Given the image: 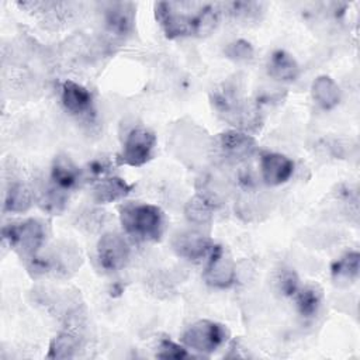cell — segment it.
I'll return each mask as SVG.
<instances>
[{"mask_svg":"<svg viewBox=\"0 0 360 360\" xmlns=\"http://www.w3.org/2000/svg\"><path fill=\"white\" fill-rule=\"evenodd\" d=\"M66 200H68L66 191L58 188L55 184L51 183L39 193L38 202L42 207V210L51 214H58L65 208Z\"/></svg>","mask_w":360,"mask_h":360,"instance_id":"7402d4cb","label":"cell"},{"mask_svg":"<svg viewBox=\"0 0 360 360\" xmlns=\"http://www.w3.org/2000/svg\"><path fill=\"white\" fill-rule=\"evenodd\" d=\"M132 184L117 176L101 177L93 187V198L98 204H110L125 198L132 191Z\"/></svg>","mask_w":360,"mask_h":360,"instance_id":"5bb4252c","label":"cell"},{"mask_svg":"<svg viewBox=\"0 0 360 360\" xmlns=\"http://www.w3.org/2000/svg\"><path fill=\"white\" fill-rule=\"evenodd\" d=\"M225 8L235 17L249 18L250 15L260 11V4L250 3V1H232V3H226Z\"/></svg>","mask_w":360,"mask_h":360,"instance_id":"484cf974","label":"cell"},{"mask_svg":"<svg viewBox=\"0 0 360 360\" xmlns=\"http://www.w3.org/2000/svg\"><path fill=\"white\" fill-rule=\"evenodd\" d=\"M215 211V202L212 198L204 194H195L184 207V215L190 224L205 225L212 219Z\"/></svg>","mask_w":360,"mask_h":360,"instance_id":"e0dca14e","label":"cell"},{"mask_svg":"<svg viewBox=\"0 0 360 360\" xmlns=\"http://www.w3.org/2000/svg\"><path fill=\"white\" fill-rule=\"evenodd\" d=\"M215 243L211 238L194 231L177 233L172 242L173 250L177 253V256L190 262H200L207 259Z\"/></svg>","mask_w":360,"mask_h":360,"instance_id":"9c48e42d","label":"cell"},{"mask_svg":"<svg viewBox=\"0 0 360 360\" xmlns=\"http://www.w3.org/2000/svg\"><path fill=\"white\" fill-rule=\"evenodd\" d=\"M120 222L127 235L136 240H159L165 231V214L153 204L129 202L120 208Z\"/></svg>","mask_w":360,"mask_h":360,"instance_id":"7a4b0ae2","label":"cell"},{"mask_svg":"<svg viewBox=\"0 0 360 360\" xmlns=\"http://www.w3.org/2000/svg\"><path fill=\"white\" fill-rule=\"evenodd\" d=\"M107 30L115 37L128 35L135 22V6L132 3H110L104 8Z\"/></svg>","mask_w":360,"mask_h":360,"instance_id":"7c38bea8","label":"cell"},{"mask_svg":"<svg viewBox=\"0 0 360 360\" xmlns=\"http://www.w3.org/2000/svg\"><path fill=\"white\" fill-rule=\"evenodd\" d=\"M160 359H186L190 354L187 353V349L181 345H177L176 342L170 339H163L159 345V352L156 353Z\"/></svg>","mask_w":360,"mask_h":360,"instance_id":"d4e9b609","label":"cell"},{"mask_svg":"<svg viewBox=\"0 0 360 360\" xmlns=\"http://www.w3.org/2000/svg\"><path fill=\"white\" fill-rule=\"evenodd\" d=\"M129 245L122 235L107 232L98 239L97 259L104 270L118 271L124 269L129 260Z\"/></svg>","mask_w":360,"mask_h":360,"instance_id":"ba28073f","label":"cell"},{"mask_svg":"<svg viewBox=\"0 0 360 360\" xmlns=\"http://www.w3.org/2000/svg\"><path fill=\"white\" fill-rule=\"evenodd\" d=\"M155 146L156 135L145 127H136L128 132L118 162L132 167L143 166L152 159Z\"/></svg>","mask_w":360,"mask_h":360,"instance_id":"5b68a950","label":"cell"},{"mask_svg":"<svg viewBox=\"0 0 360 360\" xmlns=\"http://www.w3.org/2000/svg\"><path fill=\"white\" fill-rule=\"evenodd\" d=\"M32 204V195L22 183H11L4 197V212H25Z\"/></svg>","mask_w":360,"mask_h":360,"instance_id":"ac0fdd59","label":"cell"},{"mask_svg":"<svg viewBox=\"0 0 360 360\" xmlns=\"http://www.w3.org/2000/svg\"><path fill=\"white\" fill-rule=\"evenodd\" d=\"M295 301L300 315L305 319H311L319 311L322 302V292L314 285H307L298 290V292L295 294Z\"/></svg>","mask_w":360,"mask_h":360,"instance_id":"d6986e66","label":"cell"},{"mask_svg":"<svg viewBox=\"0 0 360 360\" xmlns=\"http://www.w3.org/2000/svg\"><path fill=\"white\" fill-rule=\"evenodd\" d=\"M219 11L215 4L172 1L155 4L156 21L170 39L210 34L219 21Z\"/></svg>","mask_w":360,"mask_h":360,"instance_id":"6da1fadb","label":"cell"},{"mask_svg":"<svg viewBox=\"0 0 360 360\" xmlns=\"http://www.w3.org/2000/svg\"><path fill=\"white\" fill-rule=\"evenodd\" d=\"M3 239L20 256L34 259L45 242V228L41 221L28 218L3 226Z\"/></svg>","mask_w":360,"mask_h":360,"instance_id":"3957f363","label":"cell"},{"mask_svg":"<svg viewBox=\"0 0 360 360\" xmlns=\"http://www.w3.org/2000/svg\"><path fill=\"white\" fill-rule=\"evenodd\" d=\"M360 270V255L359 252H347L330 267L332 277L338 281H352L357 278Z\"/></svg>","mask_w":360,"mask_h":360,"instance_id":"ffe728a7","label":"cell"},{"mask_svg":"<svg viewBox=\"0 0 360 360\" xmlns=\"http://www.w3.org/2000/svg\"><path fill=\"white\" fill-rule=\"evenodd\" d=\"M202 277L208 285L215 288H228L235 283V262L222 246L214 245L211 253L207 257Z\"/></svg>","mask_w":360,"mask_h":360,"instance_id":"52a82bcc","label":"cell"},{"mask_svg":"<svg viewBox=\"0 0 360 360\" xmlns=\"http://www.w3.org/2000/svg\"><path fill=\"white\" fill-rule=\"evenodd\" d=\"M311 94L314 101L323 110H332L335 108L342 98V91L338 83L326 76H318L311 86Z\"/></svg>","mask_w":360,"mask_h":360,"instance_id":"2e32d148","label":"cell"},{"mask_svg":"<svg viewBox=\"0 0 360 360\" xmlns=\"http://www.w3.org/2000/svg\"><path fill=\"white\" fill-rule=\"evenodd\" d=\"M253 136L240 131H225L215 136L214 152L225 162H243L256 152Z\"/></svg>","mask_w":360,"mask_h":360,"instance_id":"8992f818","label":"cell"},{"mask_svg":"<svg viewBox=\"0 0 360 360\" xmlns=\"http://www.w3.org/2000/svg\"><path fill=\"white\" fill-rule=\"evenodd\" d=\"M224 52H225L226 58L236 60V62L250 60L255 53L253 46L246 39H236V41L228 44L226 48L224 49Z\"/></svg>","mask_w":360,"mask_h":360,"instance_id":"cb8c5ba5","label":"cell"},{"mask_svg":"<svg viewBox=\"0 0 360 360\" xmlns=\"http://www.w3.org/2000/svg\"><path fill=\"white\" fill-rule=\"evenodd\" d=\"M277 288L278 291L285 297H292L298 292L300 287V278L298 274L291 269H283L278 271L277 276Z\"/></svg>","mask_w":360,"mask_h":360,"instance_id":"603a6c76","label":"cell"},{"mask_svg":"<svg viewBox=\"0 0 360 360\" xmlns=\"http://www.w3.org/2000/svg\"><path fill=\"white\" fill-rule=\"evenodd\" d=\"M267 73L277 82L290 83L298 79L300 65L291 53L284 49H277L269 58Z\"/></svg>","mask_w":360,"mask_h":360,"instance_id":"4fadbf2b","label":"cell"},{"mask_svg":"<svg viewBox=\"0 0 360 360\" xmlns=\"http://www.w3.org/2000/svg\"><path fill=\"white\" fill-rule=\"evenodd\" d=\"M228 336L229 332L225 325L211 319H200L184 330L181 342L187 349L208 354L221 347Z\"/></svg>","mask_w":360,"mask_h":360,"instance_id":"277c9868","label":"cell"},{"mask_svg":"<svg viewBox=\"0 0 360 360\" xmlns=\"http://www.w3.org/2000/svg\"><path fill=\"white\" fill-rule=\"evenodd\" d=\"M60 100L63 107L76 117H86L93 112V96L82 84L73 80H65L60 87Z\"/></svg>","mask_w":360,"mask_h":360,"instance_id":"8fae6325","label":"cell"},{"mask_svg":"<svg viewBox=\"0 0 360 360\" xmlns=\"http://www.w3.org/2000/svg\"><path fill=\"white\" fill-rule=\"evenodd\" d=\"M262 179L267 186H280L294 173V162L278 152H263L260 156Z\"/></svg>","mask_w":360,"mask_h":360,"instance_id":"30bf717a","label":"cell"},{"mask_svg":"<svg viewBox=\"0 0 360 360\" xmlns=\"http://www.w3.org/2000/svg\"><path fill=\"white\" fill-rule=\"evenodd\" d=\"M82 179V172L69 156H56L51 167V183L63 191L75 188Z\"/></svg>","mask_w":360,"mask_h":360,"instance_id":"9a60e30c","label":"cell"},{"mask_svg":"<svg viewBox=\"0 0 360 360\" xmlns=\"http://www.w3.org/2000/svg\"><path fill=\"white\" fill-rule=\"evenodd\" d=\"M80 347V339L72 332H62L53 338L49 345L48 357L51 359H69L73 357Z\"/></svg>","mask_w":360,"mask_h":360,"instance_id":"44dd1931","label":"cell"}]
</instances>
